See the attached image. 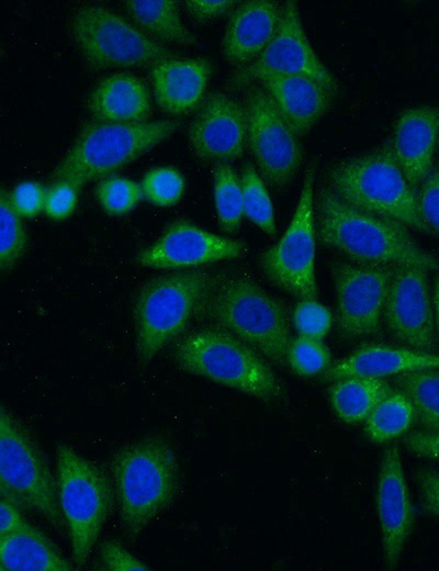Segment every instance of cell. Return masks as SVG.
<instances>
[{
  "label": "cell",
  "mask_w": 439,
  "mask_h": 571,
  "mask_svg": "<svg viewBox=\"0 0 439 571\" xmlns=\"http://www.w3.org/2000/svg\"><path fill=\"white\" fill-rule=\"evenodd\" d=\"M140 188L147 202L158 208H169L176 205L183 197L185 179L175 167H155L144 175Z\"/></svg>",
  "instance_id": "obj_33"
},
{
  "label": "cell",
  "mask_w": 439,
  "mask_h": 571,
  "mask_svg": "<svg viewBox=\"0 0 439 571\" xmlns=\"http://www.w3.org/2000/svg\"><path fill=\"white\" fill-rule=\"evenodd\" d=\"M434 315L435 323L439 334V276L435 281V290H434Z\"/></svg>",
  "instance_id": "obj_45"
},
{
  "label": "cell",
  "mask_w": 439,
  "mask_h": 571,
  "mask_svg": "<svg viewBox=\"0 0 439 571\" xmlns=\"http://www.w3.org/2000/svg\"><path fill=\"white\" fill-rule=\"evenodd\" d=\"M0 269L9 271L27 248V234L21 216L14 211L9 191H0Z\"/></svg>",
  "instance_id": "obj_32"
},
{
  "label": "cell",
  "mask_w": 439,
  "mask_h": 571,
  "mask_svg": "<svg viewBox=\"0 0 439 571\" xmlns=\"http://www.w3.org/2000/svg\"><path fill=\"white\" fill-rule=\"evenodd\" d=\"M282 4L271 0H249L230 14L222 40L225 59L243 67L256 59L273 38Z\"/></svg>",
  "instance_id": "obj_21"
},
{
  "label": "cell",
  "mask_w": 439,
  "mask_h": 571,
  "mask_svg": "<svg viewBox=\"0 0 439 571\" xmlns=\"http://www.w3.org/2000/svg\"><path fill=\"white\" fill-rule=\"evenodd\" d=\"M423 510L439 518V470L421 467L414 471Z\"/></svg>",
  "instance_id": "obj_41"
},
{
  "label": "cell",
  "mask_w": 439,
  "mask_h": 571,
  "mask_svg": "<svg viewBox=\"0 0 439 571\" xmlns=\"http://www.w3.org/2000/svg\"><path fill=\"white\" fill-rule=\"evenodd\" d=\"M431 368H439L438 354L405 346L370 344L331 363L324 378L331 381L347 377L384 379Z\"/></svg>",
  "instance_id": "obj_23"
},
{
  "label": "cell",
  "mask_w": 439,
  "mask_h": 571,
  "mask_svg": "<svg viewBox=\"0 0 439 571\" xmlns=\"http://www.w3.org/2000/svg\"><path fill=\"white\" fill-rule=\"evenodd\" d=\"M415 421L409 399L402 391L394 390L365 419L364 432L372 443L386 444L406 434Z\"/></svg>",
  "instance_id": "obj_28"
},
{
  "label": "cell",
  "mask_w": 439,
  "mask_h": 571,
  "mask_svg": "<svg viewBox=\"0 0 439 571\" xmlns=\"http://www.w3.org/2000/svg\"><path fill=\"white\" fill-rule=\"evenodd\" d=\"M212 70V61L204 57L177 56L153 65L149 77L159 109L172 117L196 110L204 99Z\"/></svg>",
  "instance_id": "obj_20"
},
{
  "label": "cell",
  "mask_w": 439,
  "mask_h": 571,
  "mask_svg": "<svg viewBox=\"0 0 439 571\" xmlns=\"http://www.w3.org/2000/svg\"><path fill=\"white\" fill-rule=\"evenodd\" d=\"M78 202V187L67 181H54L46 189L44 212L55 221L67 219Z\"/></svg>",
  "instance_id": "obj_38"
},
{
  "label": "cell",
  "mask_w": 439,
  "mask_h": 571,
  "mask_svg": "<svg viewBox=\"0 0 439 571\" xmlns=\"http://www.w3.org/2000/svg\"><path fill=\"white\" fill-rule=\"evenodd\" d=\"M315 208L320 244L351 261L439 269L438 259L416 243L406 225L357 208L329 187L320 189Z\"/></svg>",
  "instance_id": "obj_1"
},
{
  "label": "cell",
  "mask_w": 439,
  "mask_h": 571,
  "mask_svg": "<svg viewBox=\"0 0 439 571\" xmlns=\"http://www.w3.org/2000/svg\"><path fill=\"white\" fill-rule=\"evenodd\" d=\"M46 189L38 182L25 180L9 191L14 211L22 217H33L44 211Z\"/></svg>",
  "instance_id": "obj_39"
},
{
  "label": "cell",
  "mask_w": 439,
  "mask_h": 571,
  "mask_svg": "<svg viewBox=\"0 0 439 571\" xmlns=\"http://www.w3.org/2000/svg\"><path fill=\"white\" fill-rule=\"evenodd\" d=\"M286 366L297 376L314 377L331 366V354L323 339L297 335L289 344Z\"/></svg>",
  "instance_id": "obj_35"
},
{
  "label": "cell",
  "mask_w": 439,
  "mask_h": 571,
  "mask_svg": "<svg viewBox=\"0 0 439 571\" xmlns=\"http://www.w3.org/2000/svg\"><path fill=\"white\" fill-rule=\"evenodd\" d=\"M245 251L240 240L216 235L187 220H176L136 255L135 261L154 269L191 268L237 258Z\"/></svg>",
  "instance_id": "obj_16"
},
{
  "label": "cell",
  "mask_w": 439,
  "mask_h": 571,
  "mask_svg": "<svg viewBox=\"0 0 439 571\" xmlns=\"http://www.w3.org/2000/svg\"><path fill=\"white\" fill-rule=\"evenodd\" d=\"M292 324L297 335L323 339L331 327L333 315L316 299H300L292 312Z\"/></svg>",
  "instance_id": "obj_36"
},
{
  "label": "cell",
  "mask_w": 439,
  "mask_h": 571,
  "mask_svg": "<svg viewBox=\"0 0 439 571\" xmlns=\"http://www.w3.org/2000/svg\"><path fill=\"white\" fill-rule=\"evenodd\" d=\"M383 316L390 334L399 344L435 352L436 323L427 269L394 266Z\"/></svg>",
  "instance_id": "obj_15"
},
{
  "label": "cell",
  "mask_w": 439,
  "mask_h": 571,
  "mask_svg": "<svg viewBox=\"0 0 439 571\" xmlns=\"http://www.w3.org/2000/svg\"><path fill=\"white\" fill-rule=\"evenodd\" d=\"M315 169L308 165L292 219L281 236L259 258L270 282L296 299H316Z\"/></svg>",
  "instance_id": "obj_11"
},
{
  "label": "cell",
  "mask_w": 439,
  "mask_h": 571,
  "mask_svg": "<svg viewBox=\"0 0 439 571\" xmlns=\"http://www.w3.org/2000/svg\"><path fill=\"white\" fill-rule=\"evenodd\" d=\"M327 177L328 187L346 202L431 234L420 216L416 191L396 163L389 142L336 163Z\"/></svg>",
  "instance_id": "obj_6"
},
{
  "label": "cell",
  "mask_w": 439,
  "mask_h": 571,
  "mask_svg": "<svg viewBox=\"0 0 439 571\" xmlns=\"http://www.w3.org/2000/svg\"><path fill=\"white\" fill-rule=\"evenodd\" d=\"M403 443L413 455L439 462V430H415L407 433Z\"/></svg>",
  "instance_id": "obj_42"
},
{
  "label": "cell",
  "mask_w": 439,
  "mask_h": 571,
  "mask_svg": "<svg viewBox=\"0 0 439 571\" xmlns=\"http://www.w3.org/2000/svg\"><path fill=\"white\" fill-rule=\"evenodd\" d=\"M180 125L179 120L89 122L54 169L53 179L78 188L100 181L168 139Z\"/></svg>",
  "instance_id": "obj_5"
},
{
  "label": "cell",
  "mask_w": 439,
  "mask_h": 571,
  "mask_svg": "<svg viewBox=\"0 0 439 571\" xmlns=\"http://www.w3.org/2000/svg\"><path fill=\"white\" fill-rule=\"evenodd\" d=\"M0 569L3 571H70L74 566L36 526L0 536Z\"/></svg>",
  "instance_id": "obj_25"
},
{
  "label": "cell",
  "mask_w": 439,
  "mask_h": 571,
  "mask_svg": "<svg viewBox=\"0 0 439 571\" xmlns=\"http://www.w3.org/2000/svg\"><path fill=\"white\" fill-rule=\"evenodd\" d=\"M125 9L135 24L151 38L178 46H195L198 37L182 22L173 0L125 1Z\"/></svg>",
  "instance_id": "obj_27"
},
{
  "label": "cell",
  "mask_w": 439,
  "mask_h": 571,
  "mask_svg": "<svg viewBox=\"0 0 439 571\" xmlns=\"http://www.w3.org/2000/svg\"><path fill=\"white\" fill-rule=\"evenodd\" d=\"M99 566L103 570H149L150 567L135 557L115 540H106L100 546Z\"/></svg>",
  "instance_id": "obj_40"
},
{
  "label": "cell",
  "mask_w": 439,
  "mask_h": 571,
  "mask_svg": "<svg viewBox=\"0 0 439 571\" xmlns=\"http://www.w3.org/2000/svg\"><path fill=\"white\" fill-rule=\"evenodd\" d=\"M29 525L30 523L20 512L19 504L2 495L0 503V536L23 529Z\"/></svg>",
  "instance_id": "obj_44"
},
{
  "label": "cell",
  "mask_w": 439,
  "mask_h": 571,
  "mask_svg": "<svg viewBox=\"0 0 439 571\" xmlns=\"http://www.w3.org/2000/svg\"><path fill=\"white\" fill-rule=\"evenodd\" d=\"M235 3L230 0H189L185 9L194 21L205 22L226 13Z\"/></svg>",
  "instance_id": "obj_43"
},
{
  "label": "cell",
  "mask_w": 439,
  "mask_h": 571,
  "mask_svg": "<svg viewBox=\"0 0 439 571\" xmlns=\"http://www.w3.org/2000/svg\"><path fill=\"white\" fill-rule=\"evenodd\" d=\"M56 485L72 560L82 567L111 514L115 497L112 480L71 446L58 444Z\"/></svg>",
  "instance_id": "obj_7"
},
{
  "label": "cell",
  "mask_w": 439,
  "mask_h": 571,
  "mask_svg": "<svg viewBox=\"0 0 439 571\" xmlns=\"http://www.w3.org/2000/svg\"><path fill=\"white\" fill-rule=\"evenodd\" d=\"M109 469L123 531L134 539L177 494L180 472L176 450L164 436H145L116 449Z\"/></svg>",
  "instance_id": "obj_2"
},
{
  "label": "cell",
  "mask_w": 439,
  "mask_h": 571,
  "mask_svg": "<svg viewBox=\"0 0 439 571\" xmlns=\"http://www.w3.org/2000/svg\"><path fill=\"white\" fill-rule=\"evenodd\" d=\"M244 215L268 236L277 233L273 205L264 180L256 168L247 164L240 175Z\"/></svg>",
  "instance_id": "obj_31"
},
{
  "label": "cell",
  "mask_w": 439,
  "mask_h": 571,
  "mask_svg": "<svg viewBox=\"0 0 439 571\" xmlns=\"http://www.w3.org/2000/svg\"><path fill=\"white\" fill-rule=\"evenodd\" d=\"M271 75H305L327 87L334 94L339 82L312 47L295 1L282 4L278 30L264 51L229 78L232 89H244Z\"/></svg>",
  "instance_id": "obj_12"
},
{
  "label": "cell",
  "mask_w": 439,
  "mask_h": 571,
  "mask_svg": "<svg viewBox=\"0 0 439 571\" xmlns=\"http://www.w3.org/2000/svg\"><path fill=\"white\" fill-rule=\"evenodd\" d=\"M244 107L247 145L258 172L270 187L282 189L292 181L303 159L299 135L261 86L248 88Z\"/></svg>",
  "instance_id": "obj_13"
},
{
  "label": "cell",
  "mask_w": 439,
  "mask_h": 571,
  "mask_svg": "<svg viewBox=\"0 0 439 571\" xmlns=\"http://www.w3.org/2000/svg\"><path fill=\"white\" fill-rule=\"evenodd\" d=\"M188 141L202 160L222 164L240 158L247 145L244 104L224 92L210 93L188 127Z\"/></svg>",
  "instance_id": "obj_17"
},
{
  "label": "cell",
  "mask_w": 439,
  "mask_h": 571,
  "mask_svg": "<svg viewBox=\"0 0 439 571\" xmlns=\"http://www.w3.org/2000/svg\"><path fill=\"white\" fill-rule=\"evenodd\" d=\"M213 197L221 228L234 233L244 216L243 189L240 178L227 163L217 164L214 168Z\"/></svg>",
  "instance_id": "obj_30"
},
{
  "label": "cell",
  "mask_w": 439,
  "mask_h": 571,
  "mask_svg": "<svg viewBox=\"0 0 439 571\" xmlns=\"http://www.w3.org/2000/svg\"><path fill=\"white\" fill-rule=\"evenodd\" d=\"M195 316L232 333L271 362L286 366L292 339L286 309L251 278L213 275Z\"/></svg>",
  "instance_id": "obj_3"
},
{
  "label": "cell",
  "mask_w": 439,
  "mask_h": 571,
  "mask_svg": "<svg viewBox=\"0 0 439 571\" xmlns=\"http://www.w3.org/2000/svg\"><path fill=\"white\" fill-rule=\"evenodd\" d=\"M375 508L386 569H395L414 523V508L399 449L387 446L382 454L376 478Z\"/></svg>",
  "instance_id": "obj_18"
},
{
  "label": "cell",
  "mask_w": 439,
  "mask_h": 571,
  "mask_svg": "<svg viewBox=\"0 0 439 571\" xmlns=\"http://www.w3.org/2000/svg\"><path fill=\"white\" fill-rule=\"evenodd\" d=\"M259 83L299 136L311 131L325 115L335 96L323 83L305 75H271Z\"/></svg>",
  "instance_id": "obj_22"
},
{
  "label": "cell",
  "mask_w": 439,
  "mask_h": 571,
  "mask_svg": "<svg viewBox=\"0 0 439 571\" xmlns=\"http://www.w3.org/2000/svg\"><path fill=\"white\" fill-rule=\"evenodd\" d=\"M182 371L267 403L284 399L286 390L266 358L218 326L185 334L173 350Z\"/></svg>",
  "instance_id": "obj_4"
},
{
  "label": "cell",
  "mask_w": 439,
  "mask_h": 571,
  "mask_svg": "<svg viewBox=\"0 0 439 571\" xmlns=\"http://www.w3.org/2000/svg\"><path fill=\"white\" fill-rule=\"evenodd\" d=\"M393 391L384 379L347 377L334 381L328 396L336 416L353 425L365 422L375 406Z\"/></svg>",
  "instance_id": "obj_26"
},
{
  "label": "cell",
  "mask_w": 439,
  "mask_h": 571,
  "mask_svg": "<svg viewBox=\"0 0 439 571\" xmlns=\"http://www.w3.org/2000/svg\"><path fill=\"white\" fill-rule=\"evenodd\" d=\"M394 383L412 402L423 428L439 430V368L395 376Z\"/></svg>",
  "instance_id": "obj_29"
},
{
  "label": "cell",
  "mask_w": 439,
  "mask_h": 571,
  "mask_svg": "<svg viewBox=\"0 0 439 571\" xmlns=\"http://www.w3.org/2000/svg\"><path fill=\"white\" fill-rule=\"evenodd\" d=\"M95 199L102 210L112 216L132 212L143 199L140 183L112 175L101 179L95 187Z\"/></svg>",
  "instance_id": "obj_34"
},
{
  "label": "cell",
  "mask_w": 439,
  "mask_h": 571,
  "mask_svg": "<svg viewBox=\"0 0 439 571\" xmlns=\"http://www.w3.org/2000/svg\"><path fill=\"white\" fill-rule=\"evenodd\" d=\"M71 37L94 69L153 66L177 57L136 24L100 4L78 8L69 21Z\"/></svg>",
  "instance_id": "obj_9"
},
{
  "label": "cell",
  "mask_w": 439,
  "mask_h": 571,
  "mask_svg": "<svg viewBox=\"0 0 439 571\" xmlns=\"http://www.w3.org/2000/svg\"><path fill=\"white\" fill-rule=\"evenodd\" d=\"M1 494L32 510L57 530L66 529L56 479L24 425L5 407L0 410Z\"/></svg>",
  "instance_id": "obj_10"
},
{
  "label": "cell",
  "mask_w": 439,
  "mask_h": 571,
  "mask_svg": "<svg viewBox=\"0 0 439 571\" xmlns=\"http://www.w3.org/2000/svg\"><path fill=\"white\" fill-rule=\"evenodd\" d=\"M393 269L351 260L333 264L337 325L342 337L358 339L379 331Z\"/></svg>",
  "instance_id": "obj_14"
},
{
  "label": "cell",
  "mask_w": 439,
  "mask_h": 571,
  "mask_svg": "<svg viewBox=\"0 0 439 571\" xmlns=\"http://www.w3.org/2000/svg\"><path fill=\"white\" fill-rule=\"evenodd\" d=\"M438 138L437 107L408 108L394 122L389 144L396 163L415 191L432 169Z\"/></svg>",
  "instance_id": "obj_19"
},
{
  "label": "cell",
  "mask_w": 439,
  "mask_h": 571,
  "mask_svg": "<svg viewBox=\"0 0 439 571\" xmlns=\"http://www.w3.org/2000/svg\"><path fill=\"white\" fill-rule=\"evenodd\" d=\"M87 104L93 119L102 122H145L151 111L147 86L128 72H115L99 81Z\"/></svg>",
  "instance_id": "obj_24"
},
{
  "label": "cell",
  "mask_w": 439,
  "mask_h": 571,
  "mask_svg": "<svg viewBox=\"0 0 439 571\" xmlns=\"http://www.w3.org/2000/svg\"><path fill=\"white\" fill-rule=\"evenodd\" d=\"M416 197L421 219L431 233L439 235V165L419 184Z\"/></svg>",
  "instance_id": "obj_37"
},
{
  "label": "cell",
  "mask_w": 439,
  "mask_h": 571,
  "mask_svg": "<svg viewBox=\"0 0 439 571\" xmlns=\"http://www.w3.org/2000/svg\"><path fill=\"white\" fill-rule=\"evenodd\" d=\"M213 275L187 270L146 282L134 304L135 348L140 362H150L182 333L210 286Z\"/></svg>",
  "instance_id": "obj_8"
}]
</instances>
